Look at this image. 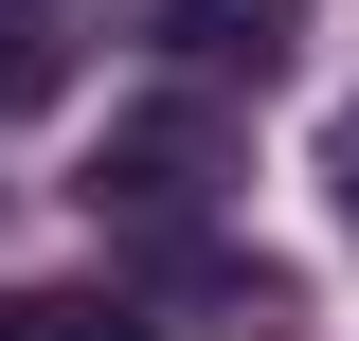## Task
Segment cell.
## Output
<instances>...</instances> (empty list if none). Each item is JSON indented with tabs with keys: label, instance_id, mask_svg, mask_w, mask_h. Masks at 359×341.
Instances as JSON below:
<instances>
[{
	"label": "cell",
	"instance_id": "cell-2",
	"mask_svg": "<svg viewBox=\"0 0 359 341\" xmlns=\"http://www.w3.org/2000/svg\"><path fill=\"white\" fill-rule=\"evenodd\" d=\"M144 36L180 54L198 90H269V72H306V36H323V0H162Z\"/></svg>",
	"mask_w": 359,
	"mask_h": 341
},
{
	"label": "cell",
	"instance_id": "cell-3",
	"mask_svg": "<svg viewBox=\"0 0 359 341\" xmlns=\"http://www.w3.org/2000/svg\"><path fill=\"white\" fill-rule=\"evenodd\" d=\"M72 90V0H0V108H54Z\"/></svg>",
	"mask_w": 359,
	"mask_h": 341
},
{
	"label": "cell",
	"instance_id": "cell-6",
	"mask_svg": "<svg viewBox=\"0 0 359 341\" xmlns=\"http://www.w3.org/2000/svg\"><path fill=\"white\" fill-rule=\"evenodd\" d=\"M0 341H18V288H0Z\"/></svg>",
	"mask_w": 359,
	"mask_h": 341
},
{
	"label": "cell",
	"instance_id": "cell-1",
	"mask_svg": "<svg viewBox=\"0 0 359 341\" xmlns=\"http://www.w3.org/2000/svg\"><path fill=\"white\" fill-rule=\"evenodd\" d=\"M216 198H233V126L198 90H180V108H126L108 162H90V215H126V234H198Z\"/></svg>",
	"mask_w": 359,
	"mask_h": 341
},
{
	"label": "cell",
	"instance_id": "cell-5",
	"mask_svg": "<svg viewBox=\"0 0 359 341\" xmlns=\"http://www.w3.org/2000/svg\"><path fill=\"white\" fill-rule=\"evenodd\" d=\"M323 180H341V234H359V108L323 126Z\"/></svg>",
	"mask_w": 359,
	"mask_h": 341
},
{
	"label": "cell",
	"instance_id": "cell-4",
	"mask_svg": "<svg viewBox=\"0 0 359 341\" xmlns=\"http://www.w3.org/2000/svg\"><path fill=\"white\" fill-rule=\"evenodd\" d=\"M18 341H144L108 288H18Z\"/></svg>",
	"mask_w": 359,
	"mask_h": 341
}]
</instances>
